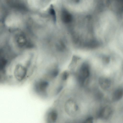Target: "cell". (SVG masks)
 Wrapping results in <instances>:
<instances>
[{
  "mask_svg": "<svg viewBox=\"0 0 123 123\" xmlns=\"http://www.w3.org/2000/svg\"><path fill=\"white\" fill-rule=\"evenodd\" d=\"M49 83L45 79H40L36 81L34 84L35 91L38 95L43 97L48 96L47 90Z\"/></svg>",
  "mask_w": 123,
  "mask_h": 123,
  "instance_id": "cell-1",
  "label": "cell"
},
{
  "mask_svg": "<svg viewBox=\"0 0 123 123\" xmlns=\"http://www.w3.org/2000/svg\"><path fill=\"white\" fill-rule=\"evenodd\" d=\"M90 75V67L86 62L83 63L80 67L78 77V81L81 86H83L88 81Z\"/></svg>",
  "mask_w": 123,
  "mask_h": 123,
  "instance_id": "cell-2",
  "label": "cell"
},
{
  "mask_svg": "<svg viewBox=\"0 0 123 123\" xmlns=\"http://www.w3.org/2000/svg\"><path fill=\"white\" fill-rule=\"evenodd\" d=\"M18 63L15 66L14 71V75L16 79L19 81H21L25 78L27 73L28 66L25 63V65L22 64V62ZM23 64V63L22 61Z\"/></svg>",
  "mask_w": 123,
  "mask_h": 123,
  "instance_id": "cell-3",
  "label": "cell"
},
{
  "mask_svg": "<svg viewBox=\"0 0 123 123\" xmlns=\"http://www.w3.org/2000/svg\"><path fill=\"white\" fill-rule=\"evenodd\" d=\"M112 112V110L110 107L105 106L102 108L100 110L98 116L103 119H107L111 116Z\"/></svg>",
  "mask_w": 123,
  "mask_h": 123,
  "instance_id": "cell-4",
  "label": "cell"
},
{
  "mask_svg": "<svg viewBox=\"0 0 123 123\" xmlns=\"http://www.w3.org/2000/svg\"><path fill=\"white\" fill-rule=\"evenodd\" d=\"M47 121L50 122H54L56 121L58 117V113L54 109L49 111L46 115Z\"/></svg>",
  "mask_w": 123,
  "mask_h": 123,
  "instance_id": "cell-5",
  "label": "cell"
},
{
  "mask_svg": "<svg viewBox=\"0 0 123 123\" xmlns=\"http://www.w3.org/2000/svg\"><path fill=\"white\" fill-rule=\"evenodd\" d=\"M61 18L62 21L66 23H70L73 19L72 16L71 14L65 10H63L62 12Z\"/></svg>",
  "mask_w": 123,
  "mask_h": 123,
  "instance_id": "cell-6",
  "label": "cell"
},
{
  "mask_svg": "<svg viewBox=\"0 0 123 123\" xmlns=\"http://www.w3.org/2000/svg\"><path fill=\"white\" fill-rule=\"evenodd\" d=\"M99 83L101 87L105 90L108 88L111 85V81L107 78L101 77L99 79Z\"/></svg>",
  "mask_w": 123,
  "mask_h": 123,
  "instance_id": "cell-7",
  "label": "cell"
},
{
  "mask_svg": "<svg viewBox=\"0 0 123 123\" xmlns=\"http://www.w3.org/2000/svg\"><path fill=\"white\" fill-rule=\"evenodd\" d=\"M123 96V88H120L117 89L114 92L112 97L113 100L117 101L121 99Z\"/></svg>",
  "mask_w": 123,
  "mask_h": 123,
  "instance_id": "cell-8",
  "label": "cell"
},
{
  "mask_svg": "<svg viewBox=\"0 0 123 123\" xmlns=\"http://www.w3.org/2000/svg\"><path fill=\"white\" fill-rule=\"evenodd\" d=\"M49 13L52 16L54 21H55L56 16L55 11L52 7H51L49 11Z\"/></svg>",
  "mask_w": 123,
  "mask_h": 123,
  "instance_id": "cell-9",
  "label": "cell"
},
{
  "mask_svg": "<svg viewBox=\"0 0 123 123\" xmlns=\"http://www.w3.org/2000/svg\"><path fill=\"white\" fill-rule=\"evenodd\" d=\"M69 74L67 71L64 72L62 74L61 76V79L63 81L67 80L69 77Z\"/></svg>",
  "mask_w": 123,
  "mask_h": 123,
  "instance_id": "cell-10",
  "label": "cell"
},
{
  "mask_svg": "<svg viewBox=\"0 0 123 123\" xmlns=\"http://www.w3.org/2000/svg\"><path fill=\"white\" fill-rule=\"evenodd\" d=\"M93 120V118L92 117H89L85 120V121L86 123H91L92 122Z\"/></svg>",
  "mask_w": 123,
  "mask_h": 123,
  "instance_id": "cell-11",
  "label": "cell"
},
{
  "mask_svg": "<svg viewBox=\"0 0 123 123\" xmlns=\"http://www.w3.org/2000/svg\"><path fill=\"white\" fill-rule=\"evenodd\" d=\"M74 1L76 2H79L80 0H74Z\"/></svg>",
  "mask_w": 123,
  "mask_h": 123,
  "instance_id": "cell-12",
  "label": "cell"
}]
</instances>
